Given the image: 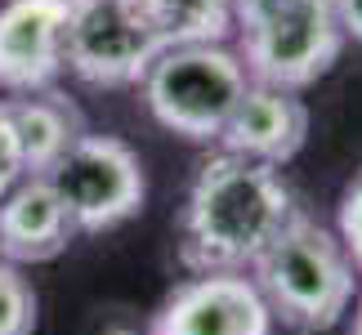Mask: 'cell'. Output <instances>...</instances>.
Wrapping results in <instances>:
<instances>
[{
    "mask_svg": "<svg viewBox=\"0 0 362 335\" xmlns=\"http://www.w3.org/2000/svg\"><path fill=\"white\" fill-rule=\"evenodd\" d=\"M291 215L296 197L282 170L215 152L197 165L179 211V264L188 273H250Z\"/></svg>",
    "mask_w": 362,
    "mask_h": 335,
    "instance_id": "6da1fadb",
    "label": "cell"
},
{
    "mask_svg": "<svg viewBox=\"0 0 362 335\" xmlns=\"http://www.w3.org/2000/svg\"><path fill=\"white\" fill-rule=\"evenodd\" d=\"M250 282L269 304L273 322H286L300 335L340 327L358 300V273L340 237L304 211L291 215L286 228L250 264Z\"/></svg>",
    "mask_w": 362,
    "mask_h": 335,
    "instance_id": "7a4b0ae2",
    "label": "cell"
},
{
    "mask_svg": "<svg viewBox=\"0 0 362 335\" xmlns=\"http://www.w3.org/2000/svg\"><path fill=\"white\" fill-rule=\"evenodd\" d=\"M233 40L250 86L296 94L322 81L344 49L331 0H233Z\"/></svg>",
    "mask_w": 362,
    "mask_h": 335,
    "instance_id": "3957f363",
    "label": "cell"
},
{
    "mask_svg": "<svg viewBox=\"0 0 362 335\" xmlns=\"http://www.w3.org/2000/svg\"><path fill=\"white\" fill-rule=\"evenodd\" d=\"M250 76L233 45H170L144 76L148 112L188 143H219Z\"/></svg>",
    "mask_w": 362,
    "mask_h": 335,
    "instance_id": "277c9868",
    "label": "cell"
},
{
    "mask_svg": "<svg viewBox=\"0 0 362 335\" xmlns=\"http://www.w3.org/2000/svg\"><path fill=\"white\" fill-rule=\"evenodd\" d=\"M165 40L139 0H72L63 27V67L86 86L121 90L144 86Z\"/></svg>",
    "mask_w": 362,
    "mask_h": 335,
    "instance_id": "5b68a950",
    "label": "cell"
},
{
    "mask_svg": "<svg viewBox=\"0 0 362 335\" xmlns=\"http://www.w3.org/2000/svg\"><path fill=\"white\" fill-rule=\"evenodd\" d=\"M76 233H107L144 211L148 179L139 152L117 134H81L45 175Z\"/></svg>",
    "mask_w": 362,
    "mask_h": 335,
    "instance_id": "8992f818",
    "label": "cell"
},
{
    "mask_svg": "<svg viewBox=\"0 0 362 335\" xmlns=\"http://www.w3.org/2000/svg\"><path fill=\"white\" fill-rule=\"evenodd\" d=\"M148 335H273V313L246 273H192L161 300Z\"/></svg>",
    "mask_w": 362,
    "mask_h": 335,
    "instance_id": "52a82bcc",
    "label": "cell"
},
{
    "mask_svg": "<svg viewBox=\"0 0 362 335\" xmlns=\"http://www.w3.org/2000/svg\"><path fill=\"white\" fill-rule=\"evenodd\" d=\"M72 0H0V99L54 90Z\"/></svg>",
    "mask_w": 362,
    "mask_h": 335,
    "instance_id": "ba28073f",
    "label": "cell"
},
{
    "mask_svg": "<svg viewBox=\"0 0 362 335\" xmlns=\"http://www.w3.org/2000/svg\"><path fill=\"white\" fill-rule=\"evenodd\" d=\"M304 139H309V107L296 90L250 86L219 134V152L282 170L286 161L300 157Z\"/></svg>",
    "mask_w": 362,
    "mask_h": 335,
    "instance_id": "9c48e42d",
    "label": "cell"
},
{
    "mask_svg": "<svg viewBox=\"0 0 362 335\" xmlns=\"http://www.w3.org/2000/svg\"><path fill=\"white\" fill-rule=\"evenodd\" d=\"M72 237L76 228L45 175H23L0 197V259L13 269L59 259L72 246Z\"/></svg>",
    "mask_w": 362,
    "mask_h": 335,
    "instance_id": "30bf717a",
    "label": "cell"
},
{
    "mask_svg": "<svg viewBox=\"0 0 362 335\" xmlns=\"http://www.w3.org/2000/svg\"><path fill=\"white\" fill-rule=\"evenodd\" d=\"M9 112V130L18 143L23 175H49L59 157L86 134V117L81 107L59 90H40V94H18L5 99Z\"/></svg>",
    "mask_w": 362,
    "mask_h": 335,
    "instance_id": "8fae6325",
    "label": "cell"
},
{
    "mask_svg": "<svg viewBox=\"0 0 362 335\" xmlns=\"http://www.w3.org/2000/svg\"><path fill=\"white\" fill-rule=\"evenodd\" d=\"M157 36L170 45H228L233 0H139Z\"/></svg>",
    "mask_w": 362,
    "mask_h": 335,
    "instance_id": "7c38bea8",
    "label": "cell"
},
{
    "mask_svg": "<svg viewBox=\"0 0 362 335\" xmlns=\"http://www.w3.org/2000/svg\"><path fill=\"white\" fill-rule=\"evenodd\" d=\"M36 331V290L23 269L0 259V335H32Z\"/></svg>",
    "mask_w": 362,
    "mask_h": 335,
    "instance_id": "4fadbf2b",
    "label": "cell"
},
{
    "mask_svg": "<svg viewBox=\"0 0 362 335\" xmlns=\"http://www.w3.org/2000/svg\"><path fill=\"white\" fill-rule=\"evenodd\" d=\"M336 237H340L344 255H349V264H354V273L362 277V170L354 175V184L344 188V197H340Z\"/></svg>",
    "mask_w": 362,
    "mask_h": 335,
    "instance_id": "5bb4252c",
    "label": "cell"
},
{
    "mask_svg": "<svg viewBox=\"0 0 362 335\" xmlns=\"http://www.w3.org/2000/svg\"><path fill=\"white\" fill-rule=\"evenodd\" d=\"M23 179V161H18V143H13V130H9V112L5 99H0V197Z\"/></svg>",
    "mask_w": 362,
    "mask_h": 335,
    "instance_id": "9a60e30c",
    "label": "cell"
},
{
    "mask_svg": "<svg viewBox=\"0 0 362 335\" xmlns=\"http://www.w3.org/2000/svg\"><path fill=\"white\" fill-rule=\"evenodd\" d=\"M331 9H336V23L344 40H358L362 45V0H331Z\"/></svg>",
    "mask_w": 362,
    "mask_h": 335,
    "instance_id": "2e32d148",
    "label": "cell"
},
{
    "mask_svg": "<svg viewBox=\"0 0 362 335\" xmlns=\"http://www.w3.org/2000/svg\"><path fill=\"white\" fill-rule=\"evenodd\" d=\"M349 335H362V290H358V300L349 309Z\"/></svg>",
    "mask_w": 362,
    "mask_h": 335,
    "instance_id": "e0dca14e",
    "label": "cell"
},
{
    "mask_svg": "<svg viewBox=\"0 0 362 335\" xmlns=\"http://www.w3.org/2000/svg\"><path fill=\"white\" fill-rule=\"evenodd\" d=\"M103 335H139V331H134V327H125V322H107Z\"/></svg>",
    "mask_w": 362,
    "mask_h": 335,
    "instance_id": "ac0fdd59",
    "label": "cell"
}]
</instances>
